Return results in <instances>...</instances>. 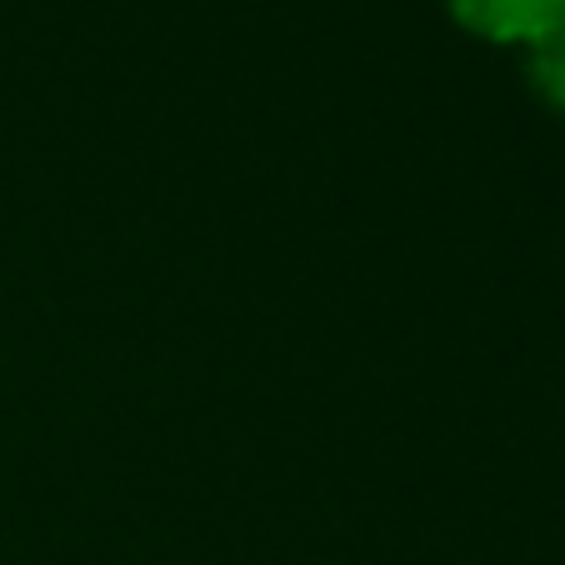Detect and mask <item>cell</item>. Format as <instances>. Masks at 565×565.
I'll list each match as a JSON object with an SVG mask.
<instances>
[{
    "label": "cell",
    "mask_w": 565,
    "mask_h": 565,
    "mask_svg": "<svg viewBox=\"0 0 565 565\" xmlns=\"http://www.w3.org/2000/svg\"><path fill=\"white\" fill-rule=\"evenodd\" d=\"M446 6L470 35L495 45H531L555 21H565V0H446Z\"/></svg>",
    "instance_id": "obj_1"
},
{
    "label": "cell",
    "mask_w": 565,
    "mask_h": 565,
    "mask_svg": "<svg viewBox=\"0 0 565 565\" xmlns=\"http://www.w3.org/2000/svg\"><path fill=\"white\" fill-rule=\"evenodd\" d=\"M525 81L545 106L565 116V21H555L551 31L525 45Z\"/></svg>",
    "instance_id": "obj_2"
}]
</instances>
